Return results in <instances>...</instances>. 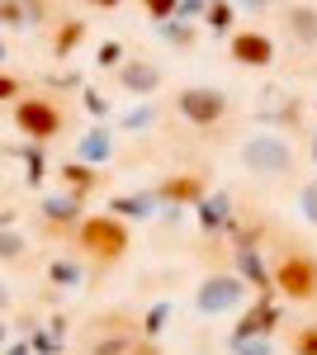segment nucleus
<instances>
[{"mask_svg": "<svg viewBox=\"0 0 317 355\" xmlns=\"http://www.w3.org/2000/svg\"><path fill=\"white\" fill-rule=\"evenodd\" d=\"M76 242L90 261H119V256L128 251V227L119 218H85Z\"/></svg>", "mask_w": 317, "mask_h": 355, "instance_id": "nucleus-1", "label": "nucleus"}, {"mask_svg": "<svg viewBox=\"0 0 317 355\" xmlns=\"http://www.w3.org/2000/svg\"><path fill=\"white\" fill-rule=\"evenodd\" d=\"M275 284H280L284 299H298V303L317 299V261L308 256V251L280 256V261H275Z\"/></svg>", "mask_w": 317, "mask_h": 355, "instance_id": "nucleus-2", "label": "nucleus"}, {"mask_svg": "<svg viewBox=\"0 0 317 355\" xmlns=\"http://www.w3.org/2000/svg\"><path fill=\"white\" fill-rule=\"evenodd\" d=\"M15 119H19V128H24L28 137H53L57 128H62V110H57L53 100H24V105L15 110Z\"/></svg>", "mask_w": 317, "mask_h": 355, "instance_id": "nucleus-3", "label": "nucleus"}, {"mask_svg": "<svg viewBox=\"0 0 317 355\" xmlns=\"http://www.w3.org/2000/svg\"><path fill=\"white\" fill-rule=\"evenodd\" d=\"M180 110H185L189 119H199V123H209V119L223 114V100H218L213 90H189L185 100H180Z\"/></svg>", "mask_w": 317, "mask_h": 355, "instance_id": "nucleus-4", "label": "nucleus"}, {"mask_svg": "<svg viewBox=\"0 0 317 355\" xmlns=\"http://www.w3.org/2000/svg\"><path fill=\"white\" fill-rule=\"evenodd\" d=\"M232 53H237V62L265 67V62H270V43H265L261 33H237V38H232Z\"/></svg>", "mask_w": 317, "mask_h": 355, "instance_id": "nucleus-5", "label": "nucleus"}, {"mask_svg": "<svg viewBox=\"0 0 317 355\" xmlns=\"http://www.w3.org/2000/svg\"><path fill=\"white\" fill-rule=\"evenodd\" d=\"M166 199H199L204 194V180L199 175H175V180H166Z\"/></svg>", "mask_w": 317, "mask_h": 355, "instance_id": "nucleus-6", "label": "nucleus"}, {"mask_svg": "<svg viewBox=\"0 0 317 355\" xmlns=\"http://www.w3.org/2000/svg\"><path fill=\"white\" fill-rule=\"evenodd\" d=\"M80 38H85V28H80V24H62V28H57V53H71Z\"/></svg>", "mask_w": 317, "mask_h": 355, "instance_id": "nucleus-7", "label": "nucleus"}, {"mask_svg": "<svg viewBox=\"0 0 317 355\" xmlns=\"http://www.w3.org/2000/svg\"><path fill=\"white\" fill-rule=\"evenodd\" d=\"M62 180H67V185H71L76 194H85V190H90V180H95V175H90L85 166H67V171H62Z\"/></svg>", "mask_w": 317, "mask_h": 355, "instance_id": "nucleus-8", "label": "nucleus"}, {"mask_svg": "<svg viewBox=\"0 0 317 355\" xmlns=\"http://www.w3.org/2000/svg\"><path fill=\"white\" fill-rule=\"evenodd\" d=\"M293 355H317V327H303L293 336Z\"/></svg>", "mask_w": 317, "mask_h": 355, "instance_id": "nucleus-9", "label": "nucleus"}, {"mask_svg": "<svg viewBox=\"0 0 317 355\" xmlns=\"http://www.w3.org/2000/svg\"><path fill=\"white\" fill-rule=\"evenodd\" d=\"M10 95H15V81H10V76H0V100H10Z\"/></svg>", "mask_w": 317, "mask_h": 355, "instance_id": "nucleus-10", "label": "nucleus"}]
</instances>
